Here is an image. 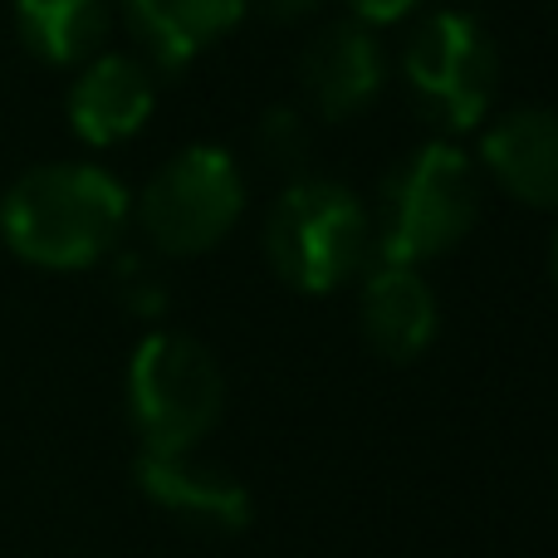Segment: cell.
<instances>
[{"label": "cell", "mask_w": 558, "mask_h": 558, "mask_svg": "<svg viewBox=\"0 0 558 558\" xmlns=\"http://www.w3.org/2000/svg\"><path fill=\"white\" fill-rule=\"evenodd\" d=\"M554 5H558V0H554Z\"/></svg>", "instance_id": "cell-19"}, {"label": "cell", "mask_w": 558, "mask_h": 558, "mask_svg": "<svg viewBox=\"0 0 558 558\" xmlns=\"http://www.w3.org/2000/svg\"><path fill=\"white\" fill-rule=\"evenodd\" d=\"M357 324L377 357L416 363L441 333V304L422 270L392 260H367L357 275Z\"/></svg>", "instance_id": "cell-10"}, {"label": "cell", "mask_w": 558, "mask_h": 558, "mask_svg": "<svg viewBox=\"0 0 558 558\" xmlns=\"http://www.w3.org/2000/svg\"><path fill=\"white\" fill-rule=\"evenodd\" d=\"M343 5H348V15H353V20H363V25L383 29V25H397V20L416 15L426 0H343Z\"/></svg>", "instance_id": "cell-15"}, {"label": "cell", "mask_w": 558, "mask_h": 558, "mask_svg": "<svg viewBox=\"0 0 558 558\" xmlns=\"http://www.w3.org/2000/svg\"><path fill=\"white\" fill-rule=\"evenodd\" d=\"M387 49L377 39L373 25L343 15V20H324L314 35L299 49V94L304 108L328 123H353L357 113L383 98L387 88Z\"/></svg>", "instance_id": "cell-7"}, {"label": "cell", "mask_w": 558, "mask_h": 558, "mask_svg": "<svg viewBox=\"0 0 558 558\" xmlns=\"http://www.w3.org/2000/svg\"><path fill=\"white\" fill-rule=\"evenodd\" d=\"M113 0H15V35L39 64L78 69L108 49Z\"/></svg>", "instance_id": "cell-13"}, {"label": "cell", "mask_w": 558, "mask_h": 558, "mask_svg": "<svg viewBox=\"0 0 558 558\" xmlns=\"http://www.w3.org/2000/svg\"><path fill=\"white\" fill-rule=\"evenodd\" d=\"M549 270H554V284H558V226H554V241H549Z\"/></svg>", "instance_id": "cell-17"}, {"label": "cell", "mask_w": 558, "mask_h": 558, "mask_svg": "<svg viewBox=\"0 0 558 558\" xmlns=\"http://www.w3.org/2000/svg\"><path fill=\"white\" fill-rule=\"evenodd\" d=\"M324 5H328V0H255V10H260L265 20H275V25H299V20H314Z\"/></svg>", "instance_id": "cell-16"}, {"label": "cell", "mask_w": 558, "mask_h": 558, "mask_svg": "<svg viewBox=\"0 0 558 558\" xmlns=\"http://www.w3.org/2000/svg\"><path fill=\"white\" fill-rule=\"evenodd\" d=\"M251 206L245 167L216 143H192L172 153L133 202L143 241L167 260H196L231 241Z\"/></svg>", "instance_id": "cell-5"}, {"label": "cell", "mask_w": 558, "mask_h": 558, "mask_svg": "<svg viewBox=\"0 0 558 558\" xmlns=\"http://www.w3.org/2000/svg\"><path fill=\"white\" fill-rule=\"evenodd\" d=\"M133 221V192L98 162H39L0 196V241L49 275L94 270Z\"/></svg>", "instance_id": "cell-1"}, {"label": "cell", "mask_w": 558, "mask_h": 558, "mask_svg": "<svg viewBox=\"0 0 558 558\" xmlns=\"http://www.w3.org/2000/svg\"><path fill=\"white\" fill-rule=\"evenodd\" d=\"M461 5H465V10H471V5H481V0H461Z\"/></svg>", "instance_id": "cell-18"}, {"label": "cell", "mask_w": 558, "mask_h": 558, "mask_svg": "<svg viewBox=\"0 0 558 558\" xmlns=\"http://www.w3.org/2000/svg\"><path fill=\"white\" fill-rule=\"evenodd\" d=\"M481 177L530 211H558V108L520 104L481 133Z\"/></svg>", "instance_id": "cell-9"}, {"label": "cell", "mask_w": 558, "mask_h": 558, "mask_svg": "<svg viewBox=\"0 0 558 558\" xmlns=\"http://www.w3.org/2000/svg\"><path fill=\"white\" fill-rule=\"evenodd\" d=\"M133 481L157 510L177 514L206 534H241L251 524V490L221 465L196 461V451H143L133 465Z\"/></svg>", "instance_id": "cell-11"}, {"label": "cell", "mask_w": 558, "mask_h": 558, "mask_svg": "<svg viewBox=\"0 0 558 558\" xmlns=\"http://www.w3.org/2000/svg\"><path fill=\"white\" fill-rule=\"evenodd\" d=\"M69 128L84 147H118L137 137L157 113V74L143 54L104 49L74 69L69 84Z\"/></svg>", "instance_id": "cell-8"}, {"label": "cell", "mask_w": 558, "mask_h": 558, "mask_svg": "<svg viewBox=\"0 0 558 558\" xmlns=\"http://www.w3.org/2000/svg\"><path fill=\"white\" fill-rule=\"evenodd\" d=\"M402 84L432 128L471 133L500 94V45L490 25L465 5L432 10L402 45Z\"/></svg>", "instance_id": "cell-6"}, {"label": "cell", "mask_w": 558, "mask_h": 558, "mask_svg": "<svg viewBox=\"0 0 558 558\" xmlns=\"http://www.w3.org/2000/svg\"><path fill=\"white\" fill-rule=\"evenodd\" d=\"M128 422L143 451H196L226 412V373L202 338L157 328L128 357Z\"/></svg>", "instance_id": "cell-4"}, {"label": "cell", "mask_w": 558, "mask_h": 558, "mask_svg": "<svg viewBox=\"0 0 558 558\" xmlns=\"http://www.w3.org/2000/svg\"><path fill=\"white\" fill-rule=\"evenodd\" d=\"M251 147L265 167L284 177H304L308 147H314V128H308L304 104H270L251 128Z\"/></svg>", "instance_id": "cell-14"}, {"label": "cell", "mask_w": 558, "mask_h": 558, "mask_svg": "<svg viewBox=\"0 0 558 558\" xmlns=\"http://www.w3.org/2000/svg\"><path fill=\"white\" fill-rule=\"evenodd\" d=\"M113 5L137 35L147 64L177 74L226 35H235L251 0H113Z\"/></svg>", "instance_id": "cell-12"}, {"label": "cell", "mask_w": 558, "mask_h": 558, "mask_svg": "<svg viewBox=\"0 0 558 558\" xmlns=\"http://www.w3.org/2000/svg\"><path fill=\"white\" fill-rule=\"evenodd\" d=\"M265 260L294 294H333L373 260V211L333 177H289L265 216Z\"/></svg>", "instance_id": "cell-3"}, {"label": "cell", "mask_w": 558, "mask_h": 558, "mask_svg": "<svg viewBox=\"0 0 558 558\" xmlns=\"http://www.w3.org/2000/svg\"><path fill=\"white\" fill-rule=\"evenodd\" d=\"M481 211L485 177L475 157L461 153L451 137H432L387 172L373 211V260L422 270L465 245Z\"/></svg>", "instance_id": "cell-2"}]
</instances>
